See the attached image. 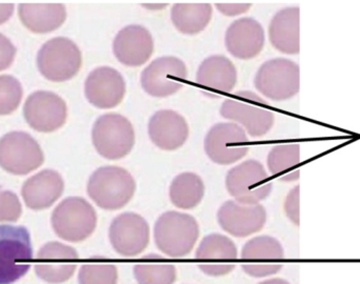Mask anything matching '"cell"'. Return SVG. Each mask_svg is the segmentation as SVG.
<instances>
[{
	"instance_id": "cell-1",
	"label": "cell",
	"mask_w": 360,
	"mask_h": 284,
	"mask_svg": "<svg viewBox=\"0 0 360 284\" xmlns=\"http://www.w3.org/2000/svg\"><path fill=\"white\" fill-rule=\"evenodd\" d=\"M136 188L132 174L116 165L97 169L86 186L89 197L105 211H118L126 207L134 197Z\"/></svg>"
},
{
	"instance_id": "cell-2",
	"label": "cell",
	"mask_w": 360,
	"mask_h": 284,
	"mask_svg": "<svg viewBox=\"0 0 360 284\" xmlns=\"http://www.w3.org/2000/svg\"><path fill=\"white\" fill-rule=\"evenodd\" d=\"M200 236L198 222L193 216L169 211L158 217L154 226L156 247L170 258H182L191 254Z\"/></svg>"
},
{
	"instance_id": "cell-3",
	"label": "cell",
	"mask_w": 360,
	"mask_h": 284,
	"mask_svg": "<svg viewBox=\"0 0 360 284\" xmlns=\"http://www.w3.org/2000/svg\"><path fill=\"white\" fill-rule=\"evenodd\" d=\"M268 103L251 91H239L226 99L220 108V115L243 126L254 138L264 136L274 126L275 115Z\"/></svg>"
},
{
	"instance_id": "cell-4",
	"label": "cell",
	"mask_w": 360,
	"mask_h": 284,
	"mask_svg": "<svg viewBox=\"0 0 360 284\" xmlns=\"http://www.w3.org/2000/svg\"><path fill=\"white\" fill-rule=\"evenodd\" d=\"M33 262L29 231L23 226H0V284L22 278Z\"/></svg>"
},
{
	"instance_id": "cell-5",
	"label": "cell",
	"mask_w": 360,
	"mask_h": 284,
	"mask_svg": "<svg viewBox=\"0 0 360 284\" xmlns=\"http://www.w3.org/2000/svg\"><path fill=\"white\" fill-rule=\"evenodd\" d=\"M52 226L57 236L63 240L82 243L96 230V211L86 199L69 197L53 212Z\"/></svg>"
},
{
	"instance_id": "cell-6",
	"label": "cell",
	"mask_w": 360,
	"mask_h": 284,
	"mask_svg": "<svg viewBox=\"0 0 360 284\" xmlns=\"http://www.w3.org/2000/svg\"><path fill=\"white\" fill-rule=\"evenodd\" d=\"M95 150L108 160H120L132 152L135 131L128 118L108 113L95 122L92 129Z\"/></svg>"
},
{
	"instance_id": "cell-7",
	"label": "cell",
	"mask_w": 360,
	"mask_h": 284,
	"mask_svg": "<svg viewBox=\"0 0 360 284\" xmlns=\"http://www.w3.org/2000/svg\"><path fill=\"white\" fill-rule=\"evenodd\" d=\"M254 86L271 101H289L300 92V65L288 58L266 61L256 73Z\"/></svg>"
},
{
	"instance_id": "cell-8",
	"label": "cell",
	"mask_w": 360,
	"mask_h": 284,
	"mask_svg": "<svg viewBox=\"0 0 360 284\" xmlns=\"http://www.w3.org/2000/svg\"><path fill=\"white\" fill-rule=\"evenodd\" d=\"M226 188L239 205H255L270 196L273 184L264 165L252 159L228 172Z\"/></svg>"
},
{
	"instance_id": "cell-9",
	"label": "cell",
	"mask_w": 360,
	"mask_h": 284,
	"mask_svg": "<svg viewBox=\"0 0 360 284\" xmlns=\"http://www.w3.org/2000/svg\"><path fill=\"white\" fill-rule=\"evenodd\" d=\"M40 73L54 82L72 79L82 69V51L69 38L56 37L49 40L38 52Z\"/></svg>"
},
{
	"instance_id": "cell-10",
	"label": "cell",
	"mask_w": 360,
	"mask_h": 284,
	"mask_svg": "<svg viewBox=\"0 0 360 284\" xmlns=\"http://www.w3.org/2000/svg\"><path fill=\"white\" fill-rule=\"evenodd\" d=\"M240 258L245 274L253 278H264L283 270L285 250L274 237H254L243 245Z\"/></svg>"
},
{
	"instance_id": "cell-11",
	"label": "cell",
	"mask_w": 360,
	"mask_h": 284,
	"mask_svg": "<svg viewBox=\"0 0 360 284\" xmlns=\"http://www.w3.org/2000/svg\"><path fill=\"white\" fill-rule=\"evenodd\" d=\"M44 157L37 141L27 133L12 132L0 139V167L14 175L38 169Z\"/></svg>"
},
{
	"instance_id": "cell-12",
	"label": "cell",
	"mask_w": 360,
	"mask_h": 284,
	"mask_svg": "<svg viewBox=\"0 0 360 284\" xmlns=\"http://www.w3.org/2000/svg\"><path fill=\"white\" fill-rule=\"evenodd\" d=\"M188 79L186 63L174 56H165L152 61L141 73L143 91L156 98L174 95Z\"/></svg>"
},
{
	"instance_id": "cell-13",
	"label": "cell",
	"mask_w": 360,
	"mask_h": 284,
	"mask_svg": "<svg viewBox=\"0 0 360 284\" xmlns=\"http://www.w3.org/2000/svg\"><path fill=\"white\" fill-rule=\"evenodd\" d=\"M205 150L214 163L233 164L249 153L247 132L233 122L215 124L205 136Z\"/></svg>"
},
{
	"instance_id": "cell-14",
	"label": "cell",
	"mask_w": 360,
	"mask_h": 284,
	"mask_svg": "<svg viewBox=\"0 0 360 284\" xmlns=\"http://www.w3.org/2000/svg\"><path fill=\"white\" fill-rule=\"evenodd\" d=\"M109 239L118 255L136 257L149 247V224L139 214L133 212L120 214L111 222Z\"/></svg>"
},
{
	"instance_id": "cell-15",
	"label": "cell",
	"mask_w": 360,
	"mask_h": 284,
	"mask_svg": "<svg viewBox=\"0 0 360 284\" xmlns=\"http://www.w3.org/2000/svg\"><path fill=\"white\" fill-rule=\"evenodd\" d=\"M197 266L210 277H222L236 268L238 250L232 239L224 235L210 234L201 240L195 252Z\"/></svg>"
},
{
	"instance_id": "cell-16",
	"label": "cell",
	"mask_w": 360,
	"mask_h": 284,
	"mask_svg": "<svg viewBox=\"0 0 360 284\" xmlns=\"http://www.w3.org/2000/svg\"><path fill=\"white\" fill-rule=\"evenodd\" d=\"M23 114L32 129L51 133L65 124L68 108L65 101L55 93L38 91L30 95L25 101Z\"/></svg>"
},
{
	"instance_id": "cell-17",
	"label": "cell",
	"mask_w": 360,
	"mask_h": 284,
	"mask_svg": "<svg viewBox=\"0 0 360 284\" xmlns=\"http://www.w3.org/2000/svg\"><path fill=\"white\" fill-rule=\"evenodd\" d=\"M79 256L74 247L60 243H49L38 252L35 272L46 283L59 284L72 278Z\"/></svg>"
},
{
	"instance_id": "cell-18",
	"label": "cell",
	"mask_w": 360,
	"mask_h": 284,
	"mask_svg": "<svg viewBox=\"0 0 360 284\" xmlns=\"http://www.w3.org/2000/svg\"><path fill=\"white\" fill-rule=\"evenodd\" d=\"M126 92V80L113 67H101L93 70L84 84L86 99L97 109L109 110L117 107L124 101Z\"/></svg>"
},
{
	"instance_id": "cell-19",
	"label": "cell",
	"mask_w": 360,
	"mask_h": 284,
	"mask_svg": "<svg viewBox=\"0 0 360 284\" xmlns=\"http://www.w3.org/2000/svg\"><path fill=\"white\" fill-rule=\"evenodd\" d=\"M268 214L264 205H243L235 200L226 201L217 212L220 228L231 236L245 238L264 228Z\"/></svg>"
},
{
	"instance_id": "cell-20",
	"label": "cell",
	"mask_w": 360,
	"mask_h": 284,
	"mask_svg": "<svg viewBox=\"0 0 360 284\" xmlns=\"http://www.w3.org/2000/svg\"><path fill=\"white\" fill-rule=\"evenodd\" d=\"M154 39L147 27L131 25L118 32L113 41L117 60L127 67H137L147 63L154 53Z\"/></svg>"
},
{
	"instance_id": "cell-21",
	"label": "cell",
	"mask_w": 360,
	"mask_h": 284,
	"mask_svg": "<svg viewBox=\"0 0 360 284\" xmlns=\"http://www.w3.org/2000/svg\"><path fill=\"white\" fill-rule=\"evenodd\" d=\"M226 48L235 58L250 60L264 50L266 35L262 25L249 17L237 19L226 32Z\"/></svg>"
},
{
	"instance_id": "cell-22",
	"label": "cell",
	"mask_w": 360,
	"mask_h": 284,
	"mask_svg": "<svg viewBox=\"0 0 360 284\" xmlns=\"http://www.w3.org/2000/svg\"><path fill=\"white\" fill-rule=\"evenodd\" d=\"M148 132L160 150H176L188 141L190 129L184 116L172 110H162L152 116Z\"/></svg>"
},
{
	"instance_id": "cell-23",
	"label": "cell",
	"mask_w": 360,
	"mask_h": 284,
	"mask_svg": "<svg viewBox=\"0 0 360 284\" xmlns=\"http://www.w3.org/2000/svg\"><path fill=\"white\" fill-rule=\"evenodd\" d=\"M63 190L65 182L60 174L44 169L25 182L21 195L27 207L38 211L52 207L60 198Z\"/></svg>"
},
{
	"instance_id": "cell-24",
	"label": "cell",
	"mask_w": 360,
	"mask_h": 284,
	"mask_svg": "<svg viewBox=\"0 0 360 284\" xmlns=\"http://www.w3.org/2000/svg\"><path fill=\"white\" fill-rule=\"evenodd\" d=\"M269 39L278 52L297 55L300 52V8L288 6L278 11L269 25Z\"/></svg>"
},
{
	"instance_id": "cell-25",
	"label": "cell",
	"mask_w": 360,
	"mask_h": 284,
	"mask_svg": "<svg viewBox=\"0 0 360 284\" xmlns=\"http://www.w3.org/2000/svg\"><path fill=\"white\" fill-rule=\"evenodd\" d=\"M196 82L215 93L232 92L237 84V70L234 63L222 55H213L199 65Z\"/></svg>"
},
{
	"instance_id": "cell-26",
	"label": "cell",
	"mask_w": 360,
	"mask_h": 284,
	"mask_svg": "<svg viewBox=\"0 0 360 284\" xmlns=\"http://www.w3.org/2000/svg\"><path fill=\"white\" fill-rule=\"evenodd\" d=\"M19 17L34 33H49L63 25L67 10L61 4H20Z\"/></svg>"
},
{
	"instance_id": "cell-27",
	"label": "cell",
	"mask_w": 360,
	"mask_h": 284,
	"mask_svg": "<svg viewBox=\"0 0 360 284\" xmlns=\"http://www.w3.org/2000/svg\"><path fill=\"white\" fill-rule=\"evenodd\" d=\"M213 14L210 4H175L171 10L173 25L184 35H197L209 25Z\"/></svg>"
},
{
	"instance_id": "cell-28",
	"label": "cell",
	"mask_w": 360,
	"mask_h": 284,
	"mask_svg": "<svg viewBox=\"0 0 360 284\" xmlns=\"http://www.w3.org/2000/svg\"><path fill=\"white\" fill-rule=\"evenodd\" d=\"M205 186L200 176L191 172L179 174L171 182L169 196L174 207L193 209L198 207L205 196Z\"/></svg>"
},
{
	"instance_id": "cell-29",
	"label": "cell",
	"mask_w": 360,
	"mask_h": 284,
	"mask_svg": "<svg viewBox=\"0 0 360 284\" xmlns=\"http://www.w3.org/2000/svg\"><path fill=\"white\" fill-rule=\"evenodd\" d=\"M133 274L139 284H174L177 278L174 264L158 254L141 258L134 264Z\"/></svg>"
},
{
	"instance_id": "cell-30",
	"label": "cell",
	"mask_w": 360,
	"mask_h": 284,
	"mask_svg": "<svg viewBox=\"0 0 360 284\" xmlns=\"http://www.w3.org/2000/svg\"><path fill=\"white\" fill-rule=\"evenodd\" d=\"M300 146L297 143L278 144L270 150L266 159L269 171L279 179L291 172L295 171L300 164Z\"/></svg>"
},
{
	"instance_id": "cell-31",
	"label": "cell",
	"mask_w": 360,
	"mask_h": 284,
	"mask_svg": "<svg viewBox=\"0 0 360 284\" xmlns=\"http://www.w3.org/2000/svg\"><path fill=\"white\" fill-rule=\"evenodd\" d=\"M79 284H117L118 269L105 258H90L82 264L78 274Z\"/></svg>"
},
{
	"instance_id": "cell-32",
	"label": "cell",
	"mask_w": 360,
	"mask_h": 284,
	"mask_svg": "<svg viewBox=\"0 0 360 284\" xmlns=\"http://www.w3.org/2000/svg\"><path fill=\"white\" fill-rule=\"evenodd\" d=\"M22 98V86L12 76H0V115H8L18 108Z\"/></svg>"
},
{
	"instance_id": "cell-33",
	"label": "cell",
	"mask_w": 360,
	"mask_h": 284,
	"mask_svg": "<svg viewBox=\"0 0 360 284\" xmlns=\"http://www.w3.org/2000/svg\"><path fill=\"white\" fill-rule=\"evenodd\" d=\"M21 216L18 197L12 192H0V221L15 222Z\"/></svg>"
},
{
	"instance_id": "cell-34",
	"label": "cell",
	"mask_w": 360,
	"mask_h": 284,
	"mask_svg": "<svg viewBox=\"0 0 360 284\" xmlns=\"http://www.w3.org/2000/svg\"><path fill=\"white\" fill-rule=\"evenodd\" d=\"M300 186H294L288 193L287 197L285 199V203H283V209H285V215L289 218L290 221L295 224L296 226H300Z\"/></svg>"
},
{
	"instance_id": "cell-35",
	"label": "cell",
	"mask_w": 360,
	"mask_h": 284,
	"mask_svg": "<svg viewBox=\"0 0 360 284\" xmlns=\"http://www.w3.org/2000/svg\"><path fill=\"white\" fill-rule=\"evenodd\" d=\"M15 55L16 48L14 44L6 36L0 34V71L8 69L12 65Z\"/></svg>"
},
{
	"instance_id": "cell-36",
	"label": "cell",
	"mask_w": 360,
	"mask_h": 284,
	"mask_svg": "<svg viewBox=\"0 0 360 284\" xmlns=\"http://www.w3.org/2000/svg\"><path fill=\"white\" fill-rule=\"evenodd\" d=\"M217 10L226 16L233 17L245 14L251 8V4H215Z\"/></svg>"
},
{
	"instance_id": "cell-37",
	"label": "cell",
	"mask_w": 360,
	"mask_h": 284,
	"mask_svg": "<svg viewBox=\"0 0 360 284\" xmlns=\"http://www.w3.org/2000/svg\"><path fill=\"white\" fill-rule=\"evenodd\" d=\"M14 12V6L12 4H0V25L6 22Z\"/></svg>"
},
{
	"instance_id": "cell-38",
	"label": "cell",
	"mask_w": 360,
	"mask_h": 284,
	"mask_svg": "<svg viewBox=\"0 0 360 284\" xmlns=\"http://www.w3.org/2000/svg\"><path fill=\"white\" fill-rule=\"evenodd\" d=\"M300 169H295L294 172H291V173L288 174V175H285V177L281 178V181L285 182H294L296 181V180L300 179Z\"/></svg>"
},
{
	"instance_id": "cell-39",
	"label": "cell",
	"mask_w": 360,
	"mask_h": 284,
	"mask_svg": "<svg viewBox=\"0 0 360 284\" xmlns=\"http://www.w3.org/2000/svg\"><path fill=\"white\" fill-rule=\"evenodd\" d=\"M258 284H291L289 281L285 280L283 278H271L266 279V280L262 281Z\"/></svg>"
}]
</instances>
